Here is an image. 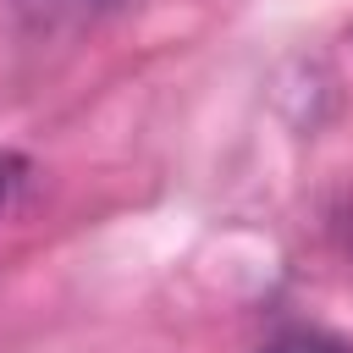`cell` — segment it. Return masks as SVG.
Instances as JSON below:
<instances>
[{
	"mask_svg": "<svg viewBox=\"0 0 353 353\" xmlns=\"http://www.w3.org/2000/svg\"><path fill=\"white\" fill-rule=\"evenodd\" d=\"M28 176H33V160H28V154H17V149H6V154H0V221H6V215H11V204L22 199Z\"/></svg>",
	"mask_w": 353,
	"mask_h": 353,
	"instance_id": "7a4b0ae2",
	"label": "cell"
},
{
	"mask_svg": "<svg viewBox=\"0 0 353 353\" xmlns=\"http://www.w3.org/2000/svg\"><path fill=\"white\" fill-rule=\"evenodd\" d=\"M265 353H347V347H342V342H331V336H309V331H292V336L270 342Z\"/></svg>",
	"mask_w": 353,
	"mask_h": 353,
	"instance_id": "3957f363",
	"label": "cell"
},
{
	"mask_svg": "<svg viewBox=\"0 0 353 353\" xmlns=\"http://www.w3.org/2000/svg\"><path fill=\"white\" fill-rule=\"evenodd\" d=\"M121 0H17V11L33 22V28H83L105 11H116Z\"/></svg>",
	"mask_w": 353,
	"mask_h": 353,
	"instance_id": "6da1fadb",
	"label": "cell"
}]
</instances>
